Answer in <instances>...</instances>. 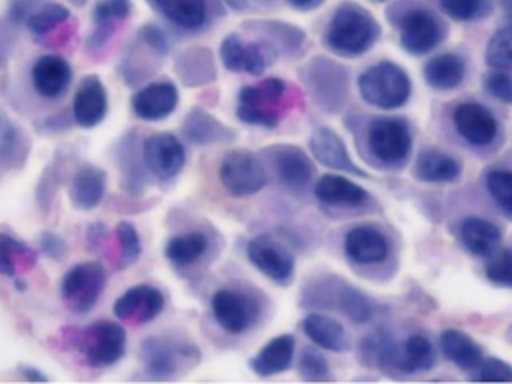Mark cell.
Returning a JSON list of instances; mask_svg holds the SVG:
<instances>
[{
  "instance_id": "obj_1",
  "label": "cell",
  "mask_w": 512,
  "mask_h": 384,
  "mask_svg": "<svg viewBox=\"0 0 512 384\" xmlns=\"http://www.w3.org/2000/svg\"><path fill=\"white\" fill-rule=\"evenodd\" d=\"M380 32V24L368 8L354 0H342L324 26L322 44L336 56L358 58L378 42Z\"/></svg>"
},
{
  "instance_id": "obj_2",
  "label": "cell",
  "mask_w": 512,
  "mask_h": 384,
  "mask_svg": "<svg viewBox=\"0 0 512 384\" xmlns=\"http://www.w3.org/2000/svg\"><path fill=\"white\" fill-rule=\"evenodd\" d=\"M388 22L398 30V42L410 56L436 50L448 36V24L438 10L422 0H396L386 10Z\"/></svg>"
},
{
  "instance_id": "obj_3",
  "label": "cell",
  "mask_w": 512,
  "mask_h": 384,
  "mask_svg": "<svg viewBox=\"0 0 512 384\" xmlns=\"http://www.w3.org/2000/svg\"><path fill=\"white\" fill-rule=\"evenodd\" d=\"M292 104L294 96L286 80L264 78L238 92L236 116L244 124L272 130L282 122Z\"/></svg>"
},
{
  "instance_id": "obj_4",
  "label": "cell",
  "mask_w": 512,
  "mask_h": 384,
  "mask_svg": "<svg viewBox=\"0 0 512 384\" xmlns=\"http://www.w3.org/2000/svg\"><path fill=\"white\" fill-rule=\"evenodd\" d=\"M366 156L380 168H400L412 152V128L402 116H372L364 130Z\"/></svg>"
},
{
  "instance_id": "obj_5",
  "label": "cell",
  "mask_w": 512,
  "mask_h": 384,
  "mask_svg": "<svg viewBox=\"0 0 512 384\" xmlns=\"http://www.w3.org/2000/svg\"><path fill=\"white\" fill-rule=\"evenodd\" d=\"M358 92L360 98L372 108L398 110L410 100L412 80L400 64L380 60L370 64L358 76Z\"/></svg>"
},
{
  "instance_id": "obj_6",
  "label": "cell",
  "mask_w": 512,
  "mask_h": 384,
  "mask_svg": "<svg viewBox=\"0 0 512 384\" xmlns=\"http://www.w3.org/2000/svg\"><path fill=\"white\" fill-rule=\"evenodd\" d=\"M300 78L312 100L330 114L344 108L348 98V70L326 56H314L300 68Z\"/></svg>"
},
{
  "instance_id": "obj_7",
  "label": "cell",
  "mask_w": 512,
  "mask_h": 384,
  "mask_svg": "<svg viewBox=\"0 0 512 384\" xmlns=\"http://www.w3.org/2000/svg\"><path fill=\"white\" fill-rule=\"evenodd\" d=\"M210 310L216 324L232 336L250 332L262 316L260 300L252 292L232 286L220 288L212 294Z\"/></svg>"
},
{
  "instance_id": "obj_8",
  "label": "cell",
  "mask_w": 512,
  "mask_h": 384,
  "mask_svg": "<svg viewBox=\"0 0 512 384\" xmlns=\"http://www.w3.org/2000/svg\"><path fill=\"white\" fill-rule=\"evenodd\" d=\"M106 282H108V272L100 262L96 260L80 262L64 274L60 282V296L72 312L86 314L100 300L106 288Z\"/></svg>"
},
{
  "instance_id": "obj_9",
  "label": "cell",
  "mask_w": 512,
  "mask_h": 384,
  "mask_svg": "<svg viewBox=\"0 0 512 384\" xmlns=\"http://www.w3.org/2000/svg\"><path fill=\"white\" fill-rule=\"evenodd\" d=\"M218 178L230 196L244 198L260 192L268 178L262 158L256 152L238 148L224 154L218 166Z\"/></svg>"
},
{
  "instance_id": "obj_10",
  "label": "cell",
  "mask_w": 512,
  "mask_h": 384,
  "mask_svg": "<svg viewBox=\"0 0 512 384\" xmlns=\"http://www.w3.org/2000/svg\"><path fill=\"white\" fill-rule=\"evenodd\" d=\"M76 346L90 366H112L126 352V330L118 322L96 320L78 332Z\"/></svg>"
},
{
  "instance_id": "obj_11",
  "label": "cell",
  "mask_w": 512,
  "mask_h": 384,
  "mask_svg": "<svg viewBox=\"0 0 512 384\" xmlns=\"http://www.w3.org/2000/svg\"><path fill=\"white\" fill-rule=\"evenodd\" d=\"M148 4L182 34H200L224 14L222 0H148Z\"/></svg>"
},
{
  "instance_id": "obj_12",
  "label": "cell",
  "mask_w": 512,
  "mask_h": 384,
  "mask_svg": "<svg viewBox=\"0 0 512 384\" xmlns=\"http://www.w3.org/2000/svg\"><path fill=\"white\" fill-rule=\"evenodd\" d=\"M450 122L462 142L470 148L484 150L492 148L500 136V122L494 112L474 100L458 102L450 110Z\"/></svg>"
},
{
  "instance_id": "obj_13",
  "label": "cell",
  "mask_w": 512,
  "mask_h": 384,
  "mask_svg": "<svg viewBox=\"0 0 512 384\" xmlns=\"http://www.w3.org/2000/svg\"><path fill=\"white\" fill-rule=\"evenodd\" d=\"M280 54L262 38L244 40L242 34L230 32L220 42V60L230 72L260 76Z\"/></svg>"
},
{
  "instance_id": "obj_14",
  "label": "cell",
  "mask_w": 512,
  "mask_h": 384,
  "mask_svg": "<svg viewBox=\"0 0 512 384\" xmlns=\"http://www.w3.org/2000/svg\"><path fill=\"white\" fill-rule=\"evenodd\" d=\"M262 156L272 166L278 182L290 192H304L314 178L312 158L294 144L268 146Z\"/></svg>"
},
{
  "instance_id": "obj_15",
  "label": "cell",
  "mask_w": 512,
  "mask_h": 384,
  "mask_svg": "<svg viewBox=\"0 0 512 384\" xmlns=\"http://www.w3.org/2000/svg\"><path fill=\"white\" fill-rule=\"evenodd\" d=\"M140 356L154 378H172L192 356H198V350L180 340L150 336L140 344Z\"/></svg>"
},
{
  "instance_id": "obj_16",
  "label": "cell",
  "mask_w": 512,
  "mask_h": 384,
  "mask_svg": "<svg viewBox=\"0 0 512 384\" xmlns=\"http://www.w3.org/2000/svg\"><path fill=\"white\" fill-rule=\"evenodd\" d=\"M346 258L360 268H374L390 258V238L374 224H356L344 234Z\"/></svg>"
},
{
  "instance_id": "obj_17",
  "label": "cell",
  "mask_w": 512,
  "mask_h": 384,
  "mask_svg": "<svg viewBox=\"0 0 512 384\" xmlns=\"http://www.w3.org/2000/svg\"><path fill=\"white\" fill-rule=\"evenodd\" d=\"M186 162L184 144L170 132H156L142 142V164L158 180H172Z\"/></svg>"
},
{
  "instance_id": "obj_18",
  "label": "cell",
  "mask_w": 512,
  "mask_h": 384,
  "mask_svg": "<svg viewBox=\"0 0 512 384\" xmlns=\"http://www.w3.org/2000/svg\"><path fill=\"white\" fill-rule=\"evenodd\" d=\"M246 258L250 264L276 284H288L294 276V256L282 244L268 236L252 238L246 244Z\"/></svg>"
},
{
  "instance_id": "obj_19",
  "label": "cell",
  "mask_w": 512,
  "mask_h": 384,
  "mask_svg": "<svg viewBox=\"0 0 512 384\" xmlns=\"http://www.w3.org/2000/svg\"><path fill=\"white\" fill-rule=\"evenodd\" d=\"M164 294L150 284L128 288L114 302V316L132 324H148L164 310Z\"/></svg>"
},
{
  "instance_id": "obj_20",
  "label": "cell",
  "mask_w": 512,
  "mask_h": 384,
  "mask_svg": "<svg viewBox=\"0 0 512 384\" xmlns=\"http://www.w3.org/2000/svg\"><path fill=\"white\" fill-rule=\"evenodd\" d=\"M30 80L38 96L44 100H60L72 82V68L66 58L58 54H44L34 60Z\"/></svg>"
},
{
  "instance_id": "obj_21",
  "label": "cell",
  "mask_w": 512,
  "mask_h": 384,
  "mask_svg": "<svg viewBox=\"0 0 512 384\" xmlns=\"http://www.w3.org/2000/svg\"><path fill=\"white\" fill-rule=\"evenodd\" d=\"M178 106V88L170 80H154L132 96V112L146 122L168 118Z\"/></svg>"
},
{
  "instance_id": "obj_22",
  "label": "cell",
  "mask_w": 512,
  "mask_h": 384,
  "mask_svg": "<svg viewBox=\"0 0 512 384\" xmlns=\"http://www.w3.org/2000/svg\"><path fill=\"white\" fill-rule=\"evenodd\" d=\"M108 112V94L102 80L94 74L84 76L72 100V118L80 128H94Z\"/></svg>"
},
{
  "instance_id": "obj_23",
  "label": "cell",
  "mask_w": 512,
  "mask_h": 384,
  "mask_svg": "<svg viewBox=\"0 0 512 384\" xmlns=\"http://www.w3.org/2000/svg\"><path fill=\"white\" fill-rule=\"evenodd\" d=\"M310 150H312V156L320 164H324L332 170L368 178V172H364L360 166H356V162L352 160V156L348 154V150L344 146V140L330 126H318L312 132Z\"/></svg>"
},
{
  "instance_id": "obj_24",
  "label": "cell",
  "mask_w": 512,
  "mask_h": 384,
  "mask_svg": "<svg viewBox=\"0 0 512 384\" xmlns=\"http://www.w3.org/2000/svg\"><path fill=\"white\" fill-rule=\"evenodd\" d=\"M314 198L328 208H360L370 196L368 190L340 174H324L312 186Z\"/></svg>"
},
{
  "instance_id": "obj_25",
  "label": "cell",
  "mask_w": 512,
  "mask_h": 384,
  "mask_svg": "<svg viewBox=\"0 0 512 384\" xmlns=\"http://www.w3.org/2000/svg\"><path fill=\"white\" fill-rule=\"evenodd\" d=\"M458 238L468 254L488 258L500 246L502 230L484 216H466L458 224Z\"/></svg>"
},
{
  "instance_id": "obj_26",
  "label": "cell",
  "mask_w": 512,
  "mask_h": 384,
  "mask_svg": "<svg viewBox=\"0 0 512 384\" xmlns=\"http://www.w3.org/2000/svg\"><path fill=\"white\" fill-rule=\"evenodd\" d=\"M412 174L420 182L428 184H452L462 176V162L438 148H426L418 154Z\"/></svg>"
},
{
  "instance_id": "obj_27",
  "label": "cell",
  "mask_w": 512,
  "mask_h": 384,
  "mask_svg": "<svg viewBox=\"0 0 512 384\" xmlns=\"http://www.w3.org/2000/svg\"><path fill=\"white\" fill-rule=\"evenodd\" d=\"M132 2L130 0H98L92 8V24L94 30L88 38V48H102L116 30L130 18Z\"/></svg>"
},
{
  "instance_id": "obj_28",
  "label": "cell",
  "mask_w": 512,
  "mask_h": 384,
  "mask_svg": "<svg viewBox=\"0 0 512 384\" xmlns=\"http://www.w3.org/2000/svg\"><path fill=\"white\" fill-rule=\"evenodd\" d=\"M244 28L250 30L254 36L272 44L278 54H286V56L298 54L306 42L302 28L282 20H272V18L248 20L244 22Z\"/></svg>"
},
{
  "instance_id": "obj_29",
  "label": "cell",
  "mask_w": 512,
  "mask_h": 384,
  "mask_svg": "<svg viewBox=\"0 0 512 384\" xmlns=\"http://www.w3.org/2000/svg\"><path fill=\"white\" fill-rule=\"evenodd\" d=\"M300 326H302V332L308 336V340L326 352L342 354L350 350V336L346 328L332 316L312 312L304 316Z\"/></svg>"
},
{
  "instance_id": "obj_30",
  "label": "cell",
  "mask_w": 512,
  "mask_h": 384,
  "mask_svg": "<svg viewBox=\"0 0 512 384\" xmlns=\"http://www.w3.org/2000/svg\"><path fill=\"white\" fill-rule=\"evenodd\" d=\"M466 64L468 62L460 52H440L424 64L422 76L430 88L448 92L464 82L468 70Z\"/></svg>"
},
{
  "instance_id": "obj_31",
  "label": "cell",
  "mask_w": 512,
  "mask_h": 384,
  "mask_svg": "<svg viewBox=\"0 0 512 384\" xmlns=\"http://www.w3.org/2000/svg\"><path fill=\"white\" fill-rule=\"evenodd\" d=\"M296 354V338L292 334H278L266 342L256 356L250 358V368L262 376H274L290 368Z\"/></svg>"
},
{
  "instance_id": "obj_32",
  "label": "cell",
  "mask_w": 512,
  "mask_h": 384,
  "mask_svg": "<svg viewBox=\"0 0 512 384\" xmlns=\"http://www.w3.org/2000/svg\"><path fill=\"white\" fill-rule=\"evenodd\" d=\"M106 194V172L96 164H82L70 182V200L78 210L96 208Z\"/></svg>"
},
{
  "instance_id": "obj_33",
  "label": "cell",
  "mask_w": 512,
  "mask_h": 384,
  "mask_svg": "<svg viewBox=\"0 0 512 384\" xmlns=\"http://www.w3.org/2000/svg\"><path fill=\"white\" fill-rule=\"evenodd\" d=\"M182 132L184 136L196 144V146H212V144H226L234 140V132L216 120L212 114H208L202 108H192L184 122H182Z\"/></svg>"
},
{
  "instance_id": "obj_34",
  "label": "cell",
  "mask_w": 512,
  "mask_h": 384,
  "mask_svg": "<svg viewBox=\"0 0 512 384\" xmlns=\"http://www.w3.org/2000/svg\"><path fill=\"white\" fill-rule=\"evenodd\" d=\"M398 348H400V342H396L388 330L378 328L360 340L358 358L366 366L394 372L398 370Z\"/></svg>"
},
{
  "instance_id": "obj_35",
  "label": "cell",
  "mask_w": 512,
  "mask_h": 384,
  "mask_svg": "<svg viewBox=\"0 0 512 384\" xmlns=\"http://www.w3.org/2000/svg\"><path fill=\"white\" fill-rule=\"evenodd\" d=\"M438 344L442 356L460 370H474L484 358L482 346L470 334L456 328L444 330L438 338Z\"/></svg>"
},
{
  "instance_id": "obj_36",
  "label": "cell",
  "mask_w": 512,
  "mask_h": 384,
  "mask_svg": "<svg viewBox=\"0 0 512 384\" xmlns=\"http://www.w3.org/2000/svg\"><path fill=\"white\" fill-rule=\"evenodd\" d=\"M70 18L72 14L64 4L52 2V0H36V4L32 6V10L28 12L22 24L28 28L32 36L40 40L54 34L62 26H66Z\"/></svg>"
},
{
  "instance_id": "obj_37",
  "label": "cell",
  "mask_w": 512,
  "mask_h": 384,
  "mask_svg": "<svg viewBox=\"0 0 512 384\" xmlns=\"http://www.w3.org/2000/svg\"><path fill=\"white\" fill-rule=\"evenodd\" d=\"M436 364V348L422 332L410 334L398 348V372H426Z\"/></svg>"
},
{
  "instance_id": "obj_38",
  "label": "cell",
  "mask_w": 512,
  "mask_h": 384,
  "mask_svg": "<svg viewBox=\"0 0 512 384\" xmlns=\"http://www.w3.org/2000/svg\"><path fill=\"white\" fill-rule=\"evenodd\" d=\"M208 236L204 232L192 230L172 236L164 246V256L178 268H186L196 264L208 252Z\"/></svg>"
},
{
  "instance_id": "obj_39",
  "label": "cell",
  "mask_w": 512,
  "mask_h": 384,
  "mask_svg": "<svg viewBox=\"0 0 512 384\" xmlns=\"http://www.w3.org/2000/svg\"><path fill=\"white\" fill-rule=\"evenodd\" d=\"M334 306L352 322L356 324H366L376 316V302L356 286L348 282H340L334 292Z\"/></svg>"
},
{
  "instance_id": "obj_40",
  "label": "cell",
  "mask_w": 512,
  "mask_h": 384,
  "mask_svg": "<svg viewBox=\"0 0 512 384\" xmlns=\"http://www.w3.org/2000/svg\"><path fill=\"white\" fill-rule=\"evenodd\" d=\"M36 262V252L24 242L0 234V274L16 278L20 272L28 270Z\"/></svg>"
},
{
  "instance_id": "obj_41",
  "label": "cell",
  "mask_w": 512,
  "mask_h": 384,
  "mask_svg": "<svg viewBox=\"0 0 512 384\" xmlns=\"http://www.w3.org/2000/svg\"><path fill=\"white\" fill-rule=\"evenodd\" d=\"M440 14L460 24H472L488 18L494 10V0H432Z\"/></svg>"
},
{
  "instance_id": "obj_42",
  "label": "cell",
  "mask_w": 512,
  "mask_h": 384,
  "mask_svg": "<svg viewBox=\"0 0 512 384\" xmlns=\"http://www.w3.org/2000/svg\"><path fill=\"white\" fill-rule=\"evenodd\" d=\"M484 62L492 70L512 72V24H504L492 32L484 48Z\"/></svg>"
},
{
  "instance_id": "obj_43",
  "label": "cell",
  "mask_w": 512,
  "mask_h": 384,
  "mask_svg": "<svg viewBox=\"0 0 512 384\" xmlns=\"http://www.w3.org/2000/svg\"><path fill=\"white\" fill-rule=\"evenodd\" d=\"M484 188L500 212L512 220V168H488L484 172Z\"/></svg>"
},
{
  "instance_id": "obj_44",
  "label": "cell",
  "mask_w": 512,
  "mask_h": 384,
  "mask_svg": "<svg viewBox=\"0 0 512 384\" xmlns=\"http://www.w3.org/2000/svg\"><path fill=\"white\" fill-rule=\"evenodd\" d=\"M28 152V142L22 134V130L14 124H10L4 132H0V166L10 168L16 166V162L24 160Z\"/></svg>"
},
{
  "instance_id": "obj_45",
  "label": "cell",
  "mask_w": 512,
  "mask_h": 384,
  "mask_svg": "<svg viewBox=\"0 0 512 384\" xmlns=\"http://www.w3.org/2000/svg\"><path fill=\"white\" fill-rule=\"evenodd\" d=\"M486 278L502 288H512V248H496L484 266Z\"/></svg>"
},
{
  "instance_id": "obj_46",
  "label": "cell",
  "mask_w": 512,
  "mask_h": 384,
  "mask_svg": "<svg viewBox=\"0 0 512 384\" xmlns=\"http://www.w3.org/2000/svg\"><path fill=\"white\" fill-rule=\"evenodd\" d=\"M298 372L304 380H312V382H326L332 380V372H330V364L328 360L322 356V352L314 350V348H304L298 356Z\"/></svg>"
},
{
  "instance_id": "obj_47",
  "label": "cell",
  "mask_w": 512,
  "mask_h": 384,
  "mask_svg": "<svg viewBox=\"0 0 512 384\" xmlns=\"http://www.w3.org/2000/svg\"><path fill=\"white\" fill-rule=\"evenodd\" d=\"M116 238H118V246H120V268H126L130 264H134L142 252L140 236L132 222H118Z\"/></svg>"
},
{
  "instance_id": "obj_48",
  "label": "cell",
  "mask_w": 512,
  "mask_h": 384,
  "mask_svg": "<svg viewBox=\"0 0 512 384\" xmlns=\"http://www.w3.org/2000/svg\"><path fill=\"white\" fill-rule=\"evenodd\" d=\"M478 382H512V364L500 358H482V362L470 374Z\"/></svg>"
},
{
  "instance_id": "obj_49",
  "label": "cell",
  "mask_w": 512,
  "mask_h": 384,
  "mask_svg": "<svg viewBox=\"0 0 512 384\" xmlns=\"http://www.w3.org/2000/svg\"><path fill=\"white\" fill-rule=\"evenodd\" d=\"M482 88L488 96L498 102L512 104V74L502 70H492L482 78Z\"/></svg>"
},
{
  "instance_id": "obj_50",
  "label": "cell",
  "mask_w": 512,
  "mask_h": 384,
  "mask_svg": "<svg viewBox=\"0 0 512 384\" xmlns=\"http://www.w3.org/2000/svg\"><path fill=\"white\" fill-rule=\"evenodd\" d=\"M138 40L156 56H166L170 52V38L168 34L164 32V28H160L158 24L154 22H148L144 24L140 30H138Z\"/></svg>"
},
{
  "instance_id": "obj_51",
  "label": "cell",
  "mask_w": 512,
  "mask_h": 384,
  "mask_svg": "<svg viewBox=\"0 0 512 384\" xmlns=\"http://www.w3.org/2000/svg\"><path fill=\"white\" fill-rule=\"evenodd\" d=\"M40 250H42L44 256H48L52 260H60V258H64L68 246H66L62 236H58L54 232H42V236H40Z\"/></svg>"
},
{
  "instance_id": "obj_52",
  "label": "cell",
  "mask_w": 512,
  "mask_h": 384,
  "mask_svg": "<svg viewBox=\"0 0 512 384\" xmlns=\"http://www.w3.org/2000/svg\"><path fill=\"white\" fill-rule=\"evenodd\" d=\"M290 8L298 10V12H310V10H316L324 4V0H284Z\"/></svg>"
},
{
  "instance_id": "obj_53",
  "label": "cell",
  "mask_w": 512,
  "mask_h": 384,
  "mask_svg": "<svg viewBox=\"0 0 512 384\" xmlns=\"http://www.w3.org/2000/svg\"><path fill=\"white\" fill-rule=\"evenodd\" d=\"M104 234H106V228L100 222H94L90 226V230H88V244H90V248H94V244H98L104 238Z\"/></svg>"
},
{
  "instance_id": "obj_54",
  "label": "cell",
  "mask_w": 512,
  "mask_h": 384,
  "mask_svg": "<svg viewBox=\"0 0 512 384\" xmlns=\"http://www.w3.org/2000/svg\"><path fill=\"white\" fill-rule=\"evenodd\" d=\"M504 18H506V24H512V0H496Z\"/></svg>"
},
{
  "instance_id": "obj_55",
  "label": "cell",
  "mask_w": 512,
  "mask_h": 384,
  "mask_svg": "<svg viewBox=\"0 0 512 384\" xmlns=\"http://www.w3.org/2000/svg\"><path fill=\"white\" fill-rule=\"evenodd\" d=\"M22 372H24V378H26V380H40V382H44V380H46V376H44V374H40L36 368L22 366Z\"/></svg>"
},
{
  "instance_id": "obj_56",
  "label": "cell",
  "mask_w": 512,
  "mask_h": 384,
  "mask_svg": "<svg viewBox=\"0 0 512 384\" xmlns=\"http://www.w3.org/2000/svg\"><path fill=\"white\" fill-rule=\"evenodd\" d=\"M228 8H232V10H238V12H242V10H248V0H222Z\"/></svg>"
},
{
  "instance_id": "obj_57",
  "label": "cell",
  "mask_w": 512,
  "mask_h": 384,
  "mask_svg": "<svg viewBox=\"0 0 512 384\" xmlns=\"http://www.w3.org/2000/svg\"><path fill=\"white\" fill-rule=\"evenodd\" d=\"M12 122L8 120V116H6V112L0 108V132H4L8 126H10Z\"/></svg>"
},
{
  "instance_id": "obj_58",
  "label": "cell",
  "mask_w": 512,
  "mask_h": 384,
  "mask_svg": "<svg viewBox=\"0 0 512 384\" xmlns=\"http://www.w3.org/2000/svg\"><path fill=\"white\" fill-rule=\"evenodd\" d=\"M70 2H74V4H78V6H82V4H86V0H70Z\"/></svg>"
},
{
  "instance_id": "obj_59",
  "label": "cell",
  "mask_w": 512,
  "mask_h": 384,
  "mask_svg": "<svg viewBox=\"0 0 512 384\" xmlns=\"http://www.w3.org/2000/svg\"><path fill=\"white\" fill-rule=\"evenodd\" d=\"M370 2H388V0H370Z\"/></svg>"
}]
</instances>
